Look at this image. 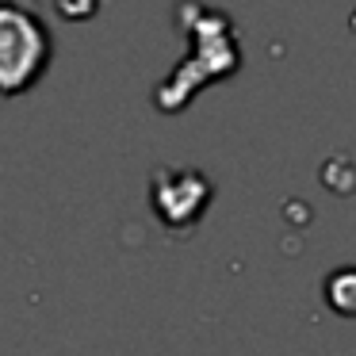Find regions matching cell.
I'll list each match as a JSON object with an SVG mask.
<instances>
[{
    "label": "cell",
    "mask_w": 356,
    "mask_h": 356,
    "mask_svg": "<svg viewBox=\"0 0 356 356\" xmlns=\"http://www.w3.org/2000/svg\"><path fill=\"white\" fill-rule=\"evenodd\" d=\"M325 302L345 318H356V268H337L325 276Z\"/></svg>",
    "instance_id": "cell-4"
},
{
    "label": "cell",
    "mask_w": 356,
    "mask_h": 356,
    "mask_svg": "<svg viewBox=\"0 0 356 356\" xmlns=\"http://www.w3.org/2000/svg\"><path fill=\"white\" fill-rule=\"evenodd\" d=\"M54 58V42L42 16L19 0H4L0 8V88L19 96L35 88Z\"/></svg>",
    "instance_id": "cell-2"
},
{
    "label": "cell",
    "mask_w": 356,
    "mask_h": 356,
    "mask_svg": "<svg viewBox=\"0 0 356 356\" xmlns=\"http://www.w3.org/2000/svg\"><path fill=\"white\" fill-rule=\"evenodd\" d=\"M215 200V184L200 169H157L149 184V207L157 211L161 226L169 230H192L203 218L207 203Z\"/></svg>",
    "instance_id": "cell-3"
},
{
    "label": "cell",
    "mask_w": 356,
    "mask_h": 356,
    "mask_svg": "<svg viewBox=\"0 0 356 356\" xmlns=\"http://www.w3.org/2000/svg\"><path fill=\"white\" fill-rule=\"evenodd\" d=\"M188 42H192V58L157 88V108L161 111H180L203 85L211 81H222L226 73L238 70V39H234V27L222 12L203 8V19H188Z\"/></svg>",
    "instance_id": "cell-1"
},
{
    "label": "cell",
    "mask_w": 356,
    "mask_h": 356,
    "mask_svg": "<svg viewBox=\"0 0 356 356\" xmlns=\"http://www.w3.org/2000/svg\"><path fill=\"white\" fill-rule=\"evenodd\" d=\"M58 12L77 24V19H88L96 12V0H58Z\"/></svg>",
    "instance_id": "cell-5"
}]
</instances>
